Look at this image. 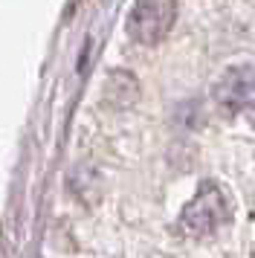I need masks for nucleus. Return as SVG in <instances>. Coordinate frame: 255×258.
I'll return each mask as SVG.
<instances>
[{
  "instance_id": "4",
  "label": "nucleus",
  "mask_w": 255,
  "mask_h": 258,
  "mask_svg": "<svg viewBox=\"0 0 255 258\" xmlns=\"http://www.w3.org/2000/svg\"><path fill=\"white\" fill-rule=\"evenodd\" d=\"M252 258H255V252H252Z\"/></svg>"
},
{
  "instance_id": "1",
  "label": "nucleus",
  "mask_w": 255,
  "mask_h": 258,
  "mask_svg": "<svg viewBox=\"0 0 255 258\" xmlns=\"http://www.w3.org/2000/svg\"><path fill=\"white\" fill-rule=\"evenodd\" d=\"M229 215H232V206L226 195H223V188L215 180H203L197 195L185 203L183 215H180V229L185 235L203 238V235H212L215 229H220L229 221Z\"/></svg>"
},
{
  "instance_id": "3",
  "label": "nucleus",
  "mask_w": 255,
  "mask_h": 258,
  "mask_svg": "<svg viewBox=\"0 0 255 258\" xmlns=\"http://www.w3.org/2000/svg\"><path fill=\"white\" fill-rule=\"evenodd\" d=\"M174 18H177V3L168 0H142L134 3L128 12V35L137 44L154 47L171 32Z\"/></svg>"
},
{
  "instance_id": "2",
  "label": "nucleus",
  "mask_w": 255,
  "mask_h": 258,
  "mask_svg": "<svg viewBox=\"0 0 255 258\" xmlns=\"http://www.w3.org/2000/svg\"><path fill=\"white\" fill-rule=\"evenodd\" d=\"M212 102L226 116L255 110V67L249 64L226 67L212 84Z\"/></svg>"
}]
</instances>
